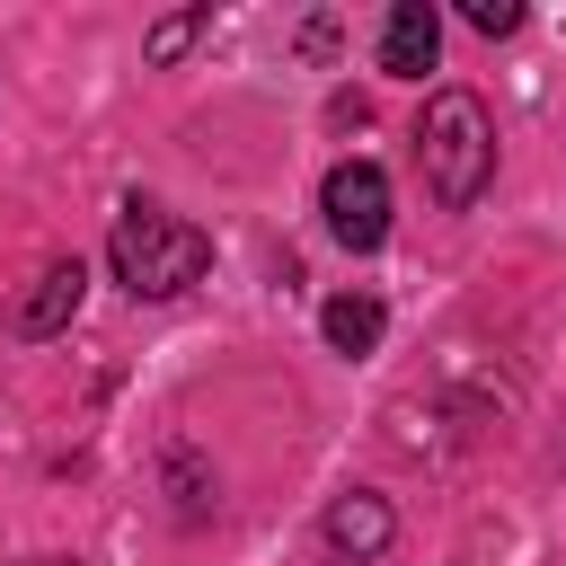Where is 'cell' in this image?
<instances>
[{
    "mask_svg": "<svg viewBox=\"0 0 566 566\" xmlns=\"http://www.w3.org/2000/svg\"><path fill=\"white\" fill-rule=\"evenodd\" d=\"M433 53H442V18H433L424 0H398V9H389V27H380V71L424 80V71H433Z\"/></svg>",
    "mask_w": 566,
    "mask_h": 566,
    "instance_id": "obj_5",
    "label": "cell"
},
{
    "mask_svg": "<svg viewBox=\"0 0 566 566\" xmlns=\"http://www.w3.org/2000/svg\"><path fill=\"white\" fill-rule=\"evenodd\" d=\"M80 292H88V274H80V256H62V265H44V274L9 301V327H18V336H53V327H71Z\"/></svg>",
    "mask_w": 566,
    "mask_h": 566,
    "instance_id": "obj_4",
    "label": "cell"
},
{
    "mask_svg": "<svg viewBox=\"0 0 566 566\" xmlns=\"http://www.w3.org/2000/svg\"><path fill=\"white\" fill-rule=\"evenodd\" d=\"M416 159H424V186L442 212H469L495 177V115L469 97V88H442L424 97V124H416Z\"/></svg>",
    "mask_w": 566,
    "mask_h": 566,
    "instance_id": "obj_1",
    "label": "cell"
},
{
    "mask_svg": "<svg viewBox=\"0 0 566 566\" xmlns=\"http://www.w3.org/2000/svg\"><path fill=\"white\" fill-rule=\"evenodd\" d=\"M318 327H327L336 354H371V345H380V301H371V292H336Z\"/></svg>",
    "mask_w": 566,
    "mask_h": 566,
    "instance_id": "obj_7",
    "label": "cell"
},
{
    "mask_svg": "<svg viewBox=\"0 0 566 566\" xmlns=\"http://www.w3.org/2000/svg\"><path fill=\"white\" fill-rule=\"evenodd\" d=\"M106 265H115V283H124L133 301H177V292L212 265V239H203L195 221L159 212V203H124V221H115V239H106Z\"/></svg>",
    "mask_w": 566,
    "mask_h": 566,
    "instance_id": "obj_2",
    "label": "cell"
},
{
    "mask_svg": "<svg viewBox=\"0 0 566 566\" xmlns=\"http://www.w3.org/2000/svg\"><path fill=\"white\" fill-rule=\"evenodd\" d=\"M195 27H203V18H168V27L150 35V62H177V53L195 44Z\"/></svg>",
    "mask_w": 566,
    "mask_h": 566,
    "instance_id": "obj_9",
    "label": "cell"
},
{
    "mask_svg": "<svg viewBox=\"0 0 566 566\" xmlns=\"http://www.w3.org/2000/svg\"><path fill=\"white\" fill-rule=\"evenodd\" d=\"M327 539L354 548V557L389 548V504H380V495H336V504H327Z\"/></svg>",
    "mask_w": 566,
    "mask_h": 566,
    "instance_id": "obj_6",
    "label": "cell"
},
{
    "mask_svg": "<svg viewBox=\"0 0 566 566\" xmlns=\"http://www.w3.org/2000/svg\"><path fill=\"white\" fill-rule=\"evenodd\" d=\"M327 230L363 256V248H380L389 239V177L371 168V159H345V168H327Z\"/></svg>",
    "mask_w": 566,
    "mask_h": 566,
    "instance_id": "obj_3",
    "label": "cell"
},
{
    "mask_svg": "<svg viewBox=\"0 0 566 566\" xmlns=\"http://www.w3.org/2000/svg\"><path fill=\"white\" fill-rule=\"evenodd\" d=\"M44 566H80V557H44Z\"/></svg>",
    "mask_w": 566,
    "mask_h": 566,
    "instance_id": "obj_10",
    "label": "cell"
},
{
    "mask_svg": "<svg viewBox=\"0 0 566 566\" xmlns=\"http://www.w3.org/2000/svg\"><path fill=\"white\" fill-rule=\"evenodd\" d=\"M469 27L478 35H513L522 27V0H469Z\"/></svg>",
    "mask_w": 566,
    "mask_h": 566,
    "instance_id": "obj_8",
    "label": "cell"
}]
</instances>
